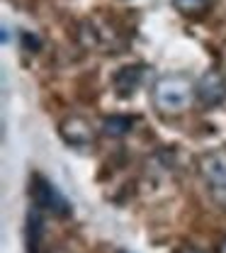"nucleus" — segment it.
Masks as SVG:
<instances>
[{
  "label": "nucleus",
  "instance_id": "obj_7",
  "mask_svg": "<svg viewBox=\"0 0 226 253\" xmlns=\"http://www.w3.org/2000/svg\"><path fill=\"white\" fill-rule=\"evenodd\" d=\"M131 126H134V117L129 115H107L100 122V131L110 139H122L131 131Z\"/></svg>",
  "mask_w": 226,
  "mask_h": 253
},
{
  "label": "nucleus",
  "instance_id": "obj_1",
  "mask_svg": "<svg viewBox=\"0 0 226 253\" xmlns=\"http://www.w3.org/2000/svg\"><path fill=\"white\" fill-rule=\"evenodd\" d=\"M197 100V90L190 76L185 73H165L151 88V102L163 117H180Z\"/></svg>",
  "mask_w": 226,
  "mask_h": 253
},
{
  "label": "nucleus",
  "instance_id": "obj_2",
  "mask_svg": "<svg viewBox=\"0 0 226 253\" xmlns=\"http://www.w3.org/2000/svg\"><path fill=\"white\" fill-rule=\"evenodd\" d=\"M197 173L209 197L226 210V146L204 151L197 158Z\"/></svg>",
  "mask_w": 226,
  "mask_h": 253
},
{
  "label": "nucleus",
  "instance_id": "obj_3",
  "mask_svg": "<svg viewBox=\"0 0 226 253\" xmlns=\"http://www.w3.org/2000/svg\"><path fill=\"white\" fill-rule=\"evenodd\" d=\"M30 195H32L34 207L39 212L51 214V217H61L64 219V217H71V212H73L71 202L61 195V190L56 188L51 180H46L44 175H39V173H34L32 180H30Z\"/></svg>",
  "mask_w": 226,
  "mask_h": 253
},
{
  "label": "nucleus",
  "instance_id": "obj_9",
  "mask_svg": "<svg viewBox=\"0 0 226 253\" xmlns=\"http://www.w3.org/2000/svg\"><path fill=\"white\" fill-rule=\"evenodd\" d=\"M20 39H22V49H27V51H32V54H37V51L41 49V39H39L37 34H32V32H22Z\"/></svg>",
  "mask_w": 226,
  "mask_h": 253
},
{
  "label": "nucleus",
  "instance_id": "obj_12",
  "mask_svg": "<svg viewBox=\"0 0 226 253\" xmlns=\"http://www.w3.org/2000/svg\"><path fill=\"white\" fill-rule=\"evenodd\" d=\"M119 253H129V251H119Z\"/></svg>",
  "mask_w": 226,
  "mask_h": 253
},
{
  "label": "nucleus",
  "instance_id": "obj_5",
  "mask_svg": "<svg viewBox=\"0 0 226 253\" xmlns=\"http://www.w3.org/2000/svg\"><path fill=\"white\" fill-rule=\"evenodd\" d=\"M59 134L64 139V144L73 146V149H85L93 146L97 136V129L93 126V122L83 115H71L66 117L64 122L59 125Z\"/></svg>",
  "mask_w": 226,
  "mask_h": 253
},
{
  "label": "nucleus",
  "instance_id": "obj_8",
  "mask_svg": "<svg viewBox=\"0 0 226 253\" xmlns=\"http://www.w3.org/2000/svg\"><path fill=\"white\" fill-rule=\"evenodd\" d=\"M214 2L217 0H173V7L185 17H202L204 12L212 10Z\"/></svg>",
  "mask_w": 226,
  "mask_h": 253
},
{
  "label": "nucleus",
  "instance_id": "obj_10",
  "mask_svg": "<svg viewBox=\"0 0 226 253\" xmlns=\"http://www.w3.org/2000/svg\"><path fill=\"white\" fill-rule=\"evenodd\" d=\"M173 253H209V251H204V249H197V246H180V249H175Z\"/></svg>",
  "mask_w": 226,
  "mask_h": 253
},
{
  "label": "nucleus",
  "instance_id": "obj_11",
  "mask_svg": "<svg viewBox=\"0 0 226 253\" xmlns=\"http://www.w3.org/2000/svg\"><path fill=\"white\" fill-rule=\"evenodd\" d=\"M217 253H226V236L219 241V249H217Z\"/></svg>",
  "mask_w": 226,
  "mask_h": 253
},
{
  "label": "nucleus",
  "instance_id": "obj_4",
  "mask_svg": "<svg viewBox=\"0 0 226 253\" xmlns=\"http://www.w3.org/2000/svg\"><path fill=\"white\" fill-rule=\"evenodd\" d=\"M197 90V102L207 110L219 107L226 100V76L219 68H209L199 76V81L194 83Z\"/></svg>",
  "mask_w": 226,
  "mask_h": 253
},
{
  "label": "nucleus",
  "instance_id": "obj_6",
  "mask_svg": "<svg viewBox=\"0 0 226 253\" xmlns=\"http://www.w3.org/2000/svg\"><path fill=\"white\" fill-rule=\"evenodd\" d=\"M144 73H146V66L144 63H127V66H119L112 76V88L119 97H134V93L141 88V81H144Z\"/></svg>",
  "mask_w": 226,
  "mask_h": 253
}]
</instances>
